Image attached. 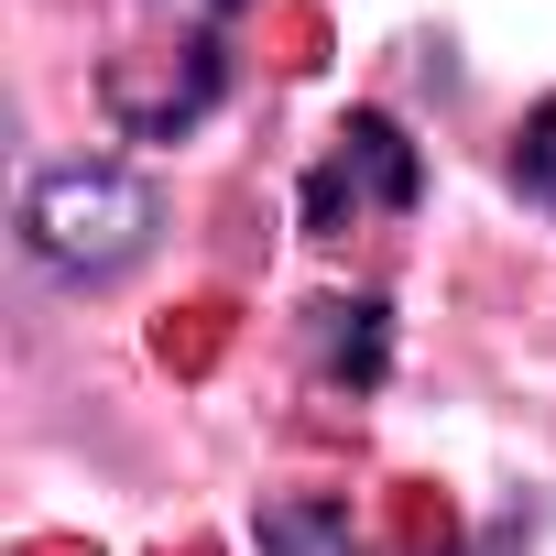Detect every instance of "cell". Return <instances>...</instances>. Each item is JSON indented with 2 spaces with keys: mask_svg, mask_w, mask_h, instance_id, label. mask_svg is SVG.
Returning a JSON list of instances; mask_svg holds the SVG:
<instances>
[{
  "mask_svg": "<svg viewBox=\"0 0 556 556\" xmlns=\"http://www.w3.org/2000/svg\"><path fill=\"white\" fill-rule=\"evenodd\" d=\"M164 229V197L153 175L110 164V153H77V164H45L23 186V251L55 273V285H110V273H131Z\"/></svg>",
  "mask_w": 556,
  "mask_h": 556,
  "instance_id": "1",
  "label": "cell"
},
{
  "mask_svg": "<svg viewBox=\"0 0 556 556\" xmlns=\"http://www.w3.org/2000/svg\"><path fill=\"white\" fill-rule=\"evenodd\" d=\"M229 88V55L218 45H175V55H121L110 66V121L131 142H186Z\"/></svg>",
  "mask_w": 556,
  "mask_h": 556,
  "instance_id": "2",
  "label": "cell"
},
{
  "mask_svg": "<svg viewBox=\"0 0 556 556\" xmlns=\"http://www.w3.org/2000/svg\"><path fill=\"white\" fill-rule=\"evenodd\" d=\"M361 207H415V142H404L382 110H361V121L328 142V164L306 175V229H350Z\"/></svg>",
  "mask_w": 556,
  "mask_h": 556,
  "instance_id": "3",
  "label": "cell"
},
{
  "mask_svg": "<svg viewBox=\"0 0 556 556\" xmlns=\"http://www.w3.org/2000/svg\"><path fill=\"white\" fill-rule=\"evenodd\" d=\"M251 534H262V556H361V523H350V502H328V491L262 502Z\"/></svg>",
  "mask_w": 556,
  "mask_h": 556,
  "instance_id": "4",
  "label": "cell"
},
{
  "mask_svg": "<svg viewBox=\"0 0 556 556\" xmlns=\"http://www.w3.org/2000/svg\"><path fill=\"white\" fill-rule=\"evenodd\" d=\"M317 317H328V328H317V339H328V371L382 382V306L361 295V306H317Z\"/></svg>",
  "mask_w": 556,
  "mask_h": 556,
  "instance_id": "5",
  "label": "cell"
},
{
  "mask_svg": "<svg viewBox=\"0 0 556 556\" xmlns=\"http://www.w3.org/2000/svg\"><path fill=\"white\" fill-rule=\"evenodd\" d=\"M513 186H523L534 207H556V99L523 110V131H513Z\"/></svg>",
  "mask_w": 556,
  "mask_h": 556,
  "instance_id": "6",
  "label": "cell"
},
{
  "mask_svg": "<svg viewBox=\"0 0 556 556\" xmlns=\"http://www.w3.org/2000/svg\"><path fill=\"white\" fill-rule=\"evenodd\" d=\"M186 12H240V0H186Z\"/></svg>",
  "mask_w": 556,
  "mask_h": 556,
  "instance_id": "7",
  "label": "cell"
}]
</instances>
